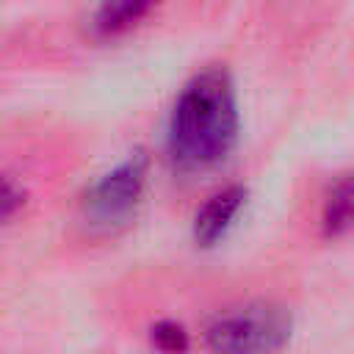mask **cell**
<instances>
[{"instance_id": "6da1fadb", "label": "cell", "mask_w": 354, "mask_h": 354, "mask_svg": "<svg viewBox=\"0 0 354 354\" xmlns=\"http://www.w3.org/2000/svg\"><path fill=\"white\" fill-rule=\"evenodd\" d=\"M238 141V102L227 69L207 66L196 72L177 94L166 152L180 171H205L218 166Z\"/></svg>"}, {"instance_id": "8992f818", "label": "cell", "mask_w": 354, "mask_h": 354, "mask_svg": "<svg viewBox=\"0 0 354 354\" xmlns=\"http://www.w3.org/2000/svg\"><path fill=\"white\" fill-rule=\"evenodd\" d=\"M354 230V171L343 174L326 194L321 207L324 238H340Z\"/></svg>"}, {"instance_id": "5b68a950", "label": "cell", "mask_w": 354, "mask_h": 354, "mask_svg": "<svg viewBox=\"0 0 354 354\" xmlns=\"http://www.w3.org/2000/svg\"><path fill=\"white\" fill-rule=\"evenodd\" d=\"M155 3L158 0H102L91 17V30L100 39L122 36L124 30L138 25L155 8Z\"/></svg>"}, {"instance_id": "3957f363", "label": "cell", "mask_w": 354, "mask_h": 354, "mask_svg": "<svg viewBox=\"0 0 354 354\" xmlns=\"http://www.w3.org/2000/svg\"><path fill=\"white\" fill-rule=\"evenodd\" d=\"M147 166H149L147 155L133 152L127 160H122L119 166L105 171L100 180H94L83 194V216L88 218V224H97L105 230L124 224L144 196Z\"/></svg>"}, {"instance_id": "7a4b0ae2", "label": "cell", "mask_w": 354, "mask_h": 354, "mask_svg": "<svg viewBox=\"0 0 354 354\" xmlns=\"http://www.w3.org/2000/svg\"><path fill=\"white\" fill-rule=\"evenodd\" d=\"M293 332L290 313L279 304L254 301L221 313L205 329V346L227 354H252V351H279Z\"/></svg>"}, {"instance_id": "277c9868", "label": "cell", "mask_w": 354, "mask_h": 354, "mask_svg": "<svg viewBox=\"0 0 354 354\" xmlns=\"http://www.w3.org/2000/svg\"><path fill=\"white\" fill-rule=\"evenodd\" d=\"M246 202V188L243 185H227L207 196V202L196 210L194 216V243L196 246H213L216 241L224 238L230 230L232 218Z\"/></svg>"}, {"instance_id": "52a82bcc", "label": "cell", "mask_w": 354, "mask_h": 354, "mask_svg": "<svg viewBox=\"0 0 354 354\" xmlns=\"http://www.w3.org/2000/svg\"><path fill=\"white\" fill-rule=\"evenodd\" d=\"M152 346L160 351H185L188 348V332L174 321H158L149 332Z\"/></svg>"}, {"instance_id": "ba28073f", "label": "cell", "mask_w": 354, "mask_h": 354, "mask_svg": "<svg viewBox=\"0 0 354 354\" xmlns=\"http://www.w3.org/2000/svg\"><path fill=\"white\" fill-rule=\"evenodd\" d=\"M22 205H25V191H22V185H17L11 177H6V180H3V199H0L3 218L11 221L14 213H17Z\"/></svg>"}]
</instances>
